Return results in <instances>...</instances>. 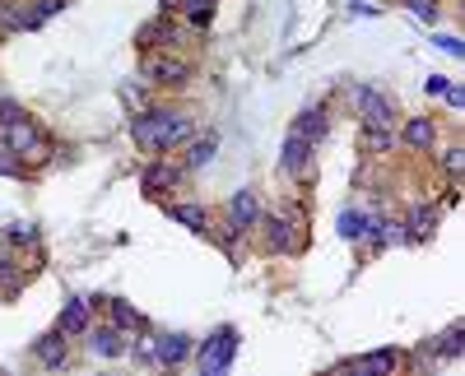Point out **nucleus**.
<instances>
[{"label":"nucleus","mask_w":465,"mask_h":376,"mask_svg":"<svg viewBox=\"0 0 465 376\" xmlns=\"http://www.w3.org/2000/svg\"><path fill=\"white\" fill-rule=\"evenodd\" d=\"M335 376H363V367H358V363H349V367H340Z\"/></svg>","instance_id":"obj_30"},{"label":"nucleus","mask_w":465,"mask_h":376,"mask_svg":"<svg viewBox=\"0 0 465 376\" xmlns=\"http://www.w3.org/2000/svg\"><path fill=\"white\" fill-rule=\"evenodd\" d=\"M37 358H43L47 367L66 363V334H47V340H37Z\"/></svg>","instance_id":"obj_17"},{"label":"nucleus","mask_w":465,"mask_h":376,"mask_svg":"<svg viewBox=\"0 0 465 376\" xmlns=\"http://www.w3.org/2000/svg\"><path fill=\"white\" fill-rule=\"evenodd\" d=\"M10 121H19V108L14 102H0V125H10Z\"/></svg>","instance_id":"obj_28"},{"label":"nucleus","mask_w":465,"mask_h":376,"mask_svg":"<svg viewBox=\"0 0 465 376\" xmlns=\"http://www.w3.org/2000/svg\"><path fill=\"white\" fill-rule=\"evenodd\" d=\"M131 135L140 149H177L181 140H191V116L172 108H154L131 125Z\"/></svg>","instance_id":"obj_1"},{"label":"nucleus","mask_w":465,"mask_h":376,"mask_svg":"<svg viewBox=\"0 0 465 376\" xmlns=\"http://www.w3.org/2000/svg\"><path fill=\"white\" fill-rule=\"evenodd\" d=\"M289 135H298L302 144H312V149H317V144L326 140V112L308 108V112H302V116L293 121V131H289Z\"/></svg>","instance_id":"obj_7"},{"label":"nucleus","mask_w":465,"mask_h":376,"mask_svg":"<svg viewBox=\"0 0 465 376\" xmlns=\"http://www.w3.org/2000/svg\"><path fill=\"white\" fill-rule=\"evenodd\" d=\"M214 149H219L214 140H196V144H191V154H187V167H205V163L214 158Z\"/></svg>","instance_id":"obj_23"},{"label":"nucleus","mask_w":465,"mask_h":376,"mask_svg":"<svg viewBox=\"0 0 465 376\" xmlns=\"http://www.w3.org/2000/svg\"><path fill=\"white\" fill-rule=\"evenodd\" d=\"M5 144H10L14 158H43L47 154V144H43V135H37V125H28V116L5 125Z\"/></svg>","instance_id":"obj_2"},{"label":"nucleus","mask_w":465,"mask_h":376,"mask_svg":"<svg viewBox=\"0 0 465 376\" xmlns=\"http://www.w3.org/2000/svg\"><path fill=\"white\" fill-rule=\"evenodd\" d=\"M437 204H423V209H414V237H429L433 228H437Z\"/></svg>","instance_id":"obj_22"},{"label":"nucleus","mask_w":465,"mask_h":376,"mask_svg":"<svg viewBox=\"0 0 465 376\" xmlns=\"http://www.w3.org/2000/svg\"><path fill=\"white\" fill-rule=\"evenodd\" d=\"M112 321H116V325H140V316H135L126 302H112Z\"/></svg>","instance_id":"obj_24"},{"label":"nucleus","mask_w":465,"mask_h":376,"mask_svg":"<svg viewBox=\"0 0 465 376\" xmlns=\"http://www.w3.org/2000/svg\"><path fill=\"white\" fill-rule=\"evenodd\" d=\"M308 158H312V144H302L298 135H289V140H285V158H279V167H285V172H302V167H308Z\"/></svg>","instance_id":"obj_12"},{"label":"nucleus","mask_w":465,"mask_h":376,"mask_svg":"<svg viewBox=\"0 0 465 376\" xmlns=\"http://www.w3.org/2000/svg\"><path fill=\"white\" fill-rule=\"evenodd\" d=\"M423 353H437V358H456V353H461V325H452L447 334H442V344H429Z\"/></svg>","instance_id":"obj_21"},{"label":"nucleus","mask_w":465,"mask_h":376,"mask_svg":"<svg viewBox=\"0 0 465 376\" xmlns=\"http://www.w3.org/2000/svg\"><path fill=\"white\" fill-rule=\"evenodd\" d=\"M266 228H270V233H266L270 251H289V246L298 242V233H293V223H289V219H270Z\"/></svg>","instance_id":"obj_16"},{"label":"nucleus","mask_w":465,"mask_h":376,"mask_svg":"<svg viewBox=\"0 0 465 376\" xmlns=\"http://www.w3.org/2000/svg\"><path fill=\"white\" fill-rule=\"evenodd\" d=\"M419 19H437V0H405Z\"/></svg>","instance_id":"obj_26"},{"label":"nucleus","mask_w":465,"mask_h":376,"mask_svg":"<svg viewBox=\"0 0 465 376\" xmlns=\"http://www.w3.org/2000/svg\"><path fill=\"white\" fill-rule=\"evenodd\" d=\"M19 172V158L10 154V144H0V177H14Z\"/></svg>","instance_id":"obj_25"},{"label":"nucleus","mask_w":465,"mask_h":376,"mask_svg":"<svg viewBox=\"0 0 465 376\" xmlns=\"http://www.w3.org/2000/svg\"><path fill=\"white\" fill-rule=\"evenodd\" d=\"M396 363H400V353H396V348H373L358 367H363V376H391Z\"/></svg>","instance_id":"obj_9"},{"label":"nucleus","mask_w":465,"mask_h":376,"mask_svg":"<svg viewBox=\"0 0 465 376\" xmlns=\"http://www.w3.org/2000/svg\"><path fill=\"white\" fill-rule=\"evenodd\" d=\"M187 353H191L187 334H164V340H158V363H164V367H177Z\"/></svg>","instance_id":"obj_10"},{"label":"nucleus","mask_w":465,"mask_h":376,"mask_svg":"<svg viewBox=\"0 0 465 376\" xmlns=\"http://www.w3.org/2000/svg\"><path fill=\"white\" fill-rule=\"evenodd\" d=\"M391 131H381V125H363V149H373V154H387L391 149Z\"/></svg>","instance_id":"obj_18"},{"label":"nucleus","mask_w":465,"mask_h":376,"mask_svg":"<svg viewBox=\"0 0 465 376\" xmlns=\"http://www.w3.org/2000/svg\"><path fill=\"white\" fill-rule=\"evenodd\" d=\"M181 10H187V19H191L196 28H205L210 14H214V0H181Z\"/></svg>","instance_id":"obj_20"},{"label":"nucleus","mask_w":465,"mask_h":376,"mask_svg":"<svg viewBox=\"0 0 465 376\" xmlns=\"http://www.w3.org/2000/svg\"><path fill=\"white\" fill-rule=\"evenodd\" d=\"M168 214L177 223H187L191 233H205V228H210V219H205V209H200V204H168Z\"/></svg>","instance_id":"obj_14"},{"label":"nucleus","mask_w":465,"mask_h":376,"mask_svg":"<svg viewBox=\"0 0 465 376\" xmlns=\"http://www.w3.org/2000/svg\"><path fill=\"white\" fill-rule=\"evenodd\" d=\"M233 348H237V334H233V330H219L214 340L200 348V358H205V372H224L228 358H233Z\"/></svg>","instance_id":"obj_6"},{"label":"nucleus","mask_w":465,"mask_h":376,"mask_svg":"<svg viewBox=\"0 0 465 376\" xmlns=\"http://www.w3.org/2000/svg\"><path fill=\"white\" fill-rule=\"evenodd\" d=\"M373 219L368 214H354V209H349V214H340V237H349V242H358V237H373Z\"/></svg>","instance_id":"obj_13"},{"label":"nucleus","mask_w":465,"mask_h":376,"mask_svg":"<svg viewBox=\"0 0 465 376\" xmlns=\"http://www.w3.org/2000/svg\"><path fill=\"white\" fill-rule=\"evenodd\" d=\"M423 89H429L433 98H447V89H452V84H447V79H442V75H433L429 84H423Z\"/></svg>","instance_id":"obj_27"},{"label":"nucleus","mask_w":465,"mask_h":376,"mask_svg":"<svg viewBox=\"0 0 465 376\" xmlns=\"http://www.w3.org/2000/svg\"><path fill=\"white\" fill-rule=\"evenodd\" d=\"M177 181V167H164V163H154L149 172H145V191H164V186Z\"/></svg>","instance_id":"obj_19"},{"label":"nucleus","mask_w":465,"mask_h":376,"mask_svg":"<svg viewBox=\"0 0 465 376\" xmlns=\"http://www.w3.org/2000/svg\"><path fill=\"white\" fill-rule=\"evenodd\" d=\"M145 75L154 84H168V89H172V84H187L191 66H187V60H177V56H149L145 60Z\"/></svg>","instance_id":"obj_5"},{"label":"nucleus","mask_w":465,"mask_h":376,"mask_svg":"<svg viewBox=\"0 0 465 376\" xmlns=\"http://www.w3.org/2000/svg\"><path fill=\"white\" fill-rule=\"evenodd\" d=\"M84 330H89V302L70 298L66 311H60V334H84Z\"/></svg>","instance_id":"obj_8"},{"label":"nucleus","mask_w":465,"mask_h":376,"mask_svg":"<svg viewBox=\"0 0 465 376\" xmlns=\"http://www.w3.org/2000/svg\"><path fill=\"white\" fill-rule=\"evenodd\" d=\"M89 348L98 353V358H116L121 348H126V340H121L116 330H93V340H89Z\"/></svg>","instance_id":"obj_15"},{"label":"nucleus","mask_w":465,"mask_h":376,"mask_svg":"<svg viewBox=\"0 0 465 376\" xmlns=\"http://www.w3.org/2000/svg\"><path fill=\"white\" fill-rule=\"evenodd\" d=\"M433 121L429 116H414V121H405V131H400V140H405L410 144V149H429V144H433Z\"/></svg>","instance_id":"obj_11"},{"label":"nucleus","mask_w":465,"mask_h":376,"mask_svg":"<svg viewBox=\"0 0 465 376\" xmlns=\"http://www.w3.org/2000/svg\"><path fill=\"white\" fill-rule=\"evenodd\" d=\"M437 47H442V52H452V56H461V42H456V37H437Z\"/></svg>","instance_id":"obj_29"},{"label":"nucleus","mask_w":465,"mask_h":376,"mask_svg":"<svg viewBox=\"0 0 465 376\" xmlns=\"http://www.w3.org/2000/svg\"><path fill=\"white\" fill-rule=\"evenodd\" d=\"M261 223V200L252 191H237L228 200V237H242V233H252V228Z\"/></svg>","instance_id":"obj_3"},{"label":"nucleus","mask_w":465,"mask_h":376,"mask_svg":"<svg viewBox=\"0 0 465 376\" xmlns=\"http://www.w3.org/2000/svg\"><path fill=\"white\" fill-rule=\"evenodd\" d=\"M358 112H363V125H381V131H391L396 121L391 98H381L377 89H358Z\"/></svg>","instance_id":"obj_4"}]
</instances>
